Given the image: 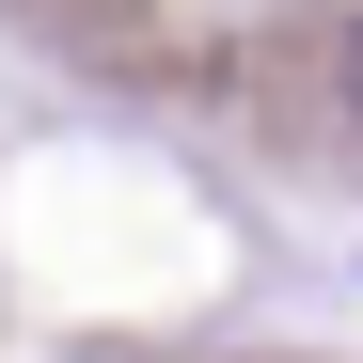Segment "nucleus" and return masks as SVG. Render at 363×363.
<instances>
[{
  "mask_svg": "<svg viewBox=\"0 0 363 363\" xmlns=\"http://www.w3.org/2000/svg\"><path fill=\"white\" fill-rule=\"evenodd\" d=\"M347 111H363V16H347Z\"/></svg>",
  "mask_w": 363,
  "mask_h": 363,
  "instance_id": "obj_1",
  "label": "nucleus"
}]
</instances>
